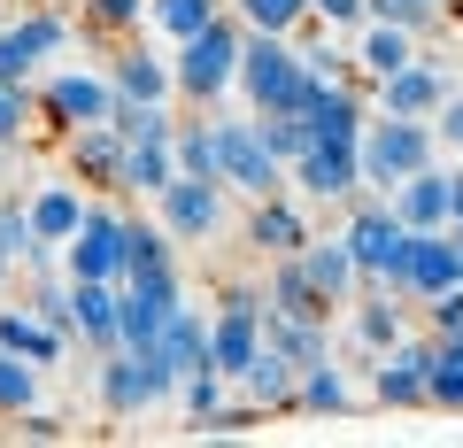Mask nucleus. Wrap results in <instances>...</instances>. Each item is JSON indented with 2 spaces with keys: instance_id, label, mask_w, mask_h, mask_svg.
Returning <instances> with one entry per match:
<instances>
[{
  "instance_id": "f257e3e1",
  "label": "nucleus",
  "mask_w": 463,
  "mask_h": 448,
  "mask_svg": "<svg viewBox=\"0 0 463 448\" xmlns=\"http://www.w3.org/2000/svg\"><path fill=\"white\" fill-rule=\"evenodd\" d=\"M309 93H317V70L301 62L294 39L248 32V47H240V100H248V117H309Z\"/></svg>"
},
{
  "instance_id": "f03ea898",
  "label": "nucleus",
  "mask_w": 463,
  "mask_h": 448,
  "mask_svg": "<svg viewBox=\"0 0 463 448\" xmlns=\"http://www.w3.org/2000/svg\"><path fill=\"white\" fill-rule=\"evenodd\" d=\"M240 47H248V24L232 16V0H224V16L201 24L194 39H178L170 47V70H178V100H194V109H216L224 93H240Z\"/></svg>"
},
{
  "instance_id": "7ed1b4c3",
  "label": "nucleus",
  "mask_w": 463,
  "mask_h": 448,
  "mask_svg": "<svg viewBox=\"0 0 463 448\" xmlns=\"http://www.w3.org/2000/svg\"><path fill=\"white\" fill-rule=\"evenodd\" d=\"M432 163H440L432 117H386V109H371V124H364V186L371 194H394L402 178H417Z\"/></svg>"
},
{
  "instance_id": "20e7f679",
  "label": "nucleus",
  "mask_w": 463,
  "mask_h": 448,
  "mask_svg": "<svg viewBox=\"0 0 463 448\" xmlns=\"http://www.w3.org/2000/svg\"><path fill=\"white\" fill-rule=\"evenodd\" d=\"M340 233H347V248H355V263H364L371 286H394V279H402L410 224H402V209H394L386 194H371V201L355 194V201H347V224H340Z\"/></svg>"
},
{
  "instance_id": "39448f33",
  "label": "nucleus",
  "mask_w": 463,
  "mask_h": 448,
  "mask_svg": "<svg viewBox=\"0 0 463 448\" xmlns=\"http://www.w3.org/2000/svg\"><path fill=\"white\" fill-rule=\"evenodd\" d=\"M216 148H224V186H232V194L270 201V194L294 186V170L270 155V139H263V124H255V117H216Z\"/></svg>"
},
{
  "instance_id": "423d86ee",
  "label": "nucleus",
  "mask_w": 463,
  "mask_h": 448,
  "mask_svg": "<svg viewBox=\"0 0 463 448\" xmlns=\"http://www.w3.org/2000/svg\"><path fill=\"white\" fill-rule=\"evenodd\" d=\"M116 78L100 70H39V124L47 132H78V124H109L116 117Z\"/></svg>"
},
{
  "instance_id": "0eeeda50",
  "label": "nucleus",
  "mask_w": 463,
  "mask_h": 448,
  "mask_svg": "<svg viewBox=\"0 0 463 448\" xmlns=\"http://www.w3.org/2000/svg\"><path fill=\"white\" fill-rule=\"evenodd\" d=\"M185 310V279L178 263H155V271H132L124 294H116V317H124V348H155L163 325Z\"/></svg>"
},
{
  "instance_id": "6e6552de",
  "label": "nucleus",
  "mask_w": 463,
  "mask_h": 448,
  "mask_svg": "<svg viewBox=\"0 0 463 448\" xmlns=\"http://www.w3.org/2000/svg\"><path fill=\"white\" fill-rule=\"evenodd\" d=\"M432 364H440V340L402 332L386 356H371V402L379 410H432Z\"/></svg>"
},
{
  "instance_id": "1a4fd4ad",
  "label": "nucleus",
  "mask_w": 463,
  "mask_h": 448,
  "mask_svg": "<svg viewBox=\"0 0 463 448\" xmlns=\"http://www.w3.org/2000/svg\"><path fill=\"white\" fill-rule=\"evenodd\" d=\"M124 224H132V216L116 209V201H85L78 240L62 248L70 279H109V286H124V279H132V248H124Z\"/></svg>"
},
{
  "instance_id": "9d476101",
  "label": "nucleus",
  "mask_w": 463,
  "mask_h": 448,
  "mask_svg": "<svg viewBox=\"0 0 463 448\" xmlns=\"http://www.w3.org/2000/svg\"><path fill=\"white\" fill-rule=\"evenodd\" d=\"M70 47V16L62 8H16V16L0 24V78L16 85H39V70Z\"/></svg>"
},
{
  "instance_id": "9b49d317",
  "label": "nucleus",
  "mask_w": 463,
  "mask_h": 448,
  "mask_svg": "<svg viewBox=\"0 0 463 448\" xmlns=\"http://www.w3.org/2000/svg\"><path fill=\"white\" fill-rule=\"evenodd\" d=\"M224 194L232 186H216V178H170L163 194H155V216H163V233L178 240V248H194V240H216L224 233Z\"/></svg>"
},
{
  "instance_id": "f8f14e48",
  "label": "nucleus",
  "mask_w": 463,
  "mask_h": 448,
  "mask_svg": "<svg viewBox=\"0 0 463 448\" xmlns=\"http://www.w3.org/2000/svg\"><path fill=\"white\" fill-rule=\"evenodd\" d=\"M301 201H355L364 194V139H309L294 155Z\"/></svg>"
},
{
  "instance_id": "ddd939ff",
  "label": "nucleus",
  "mask_w": 463,
  "mask_h": 448,
  "mask_svg": "<svg viewBox=\"0 0 463 448\" xmlns=\"http://www.w3.org/2000/svg\"><path fill=\"white\" fill-rule=\"evenodd\" d=\"M124 155H132V139L116 132V124H78V132H62V170L78 186H93V194H124Z\"/></svg>"
},
{
  "instance_id": "4468645a",
  "label": "nucleus",
  "mask_w": 463,
  "mask_h": 448,
  "mask_svg": "<svg viewBox=\"0 0 463 448\" xmlns=\"http://www.w3.org/2000/svg\"><path fill=\"white\" fill-rule=\"evenodd\" d=\"M448 93H456V78H448L432 54H417V62H402L394 78L371 85V109H386V117H440Z\"/></svg>"
},
{
  "instance_id": "2eb2a0df",
  "label": "nucleus",
  "mask_w": 463,
  "mask_h": 448,
  "mask_svg": "<svg viewBox=\"0 0 463 448\" xmlns=\"http://www.w3.org/2000/svg\"><path fill=\"white\" fill-rule=\"evenodd\" d=\"M440 286H463V248H456V233H410L402 279L386 286V294H402V301H425V294H440Z\"/></svg>"
},
{
  "instance_id": "dca6fc26",
  "label": "nucleus",
  "mask_w": 463,
  "mask_h": 448,
  "mask_svg": "<svg viewBox=\"0 0 463 448\" xmlns=\"http://www.w3.org/2000/svg\"><path fill=\"white\" fill-rule=\"evenodd\" d=\"M317 240V224H309V209H301V201H286V194H270V201H255L248 209V248L263 255H301Z\"/></svg>"
},
{
  "instance_id": "f3484780",
  "label": "nucleus",
  "mask_w": 463,
  "mask_h": 448,
  "mask_svg": "<svg viewBox=\"0 0 463 448\" xmlns=\"http://www.w3.org/2000/svg\"><path fill=\"white\" fill-rule=\"evenodd\" d=\"M402 209V224H410V233H448V216H456V170H417V178H402L394 194H386Z\"/></svg>"
},
{
  "instance_id": "a211bd4d",
  "label": "nucleus",
  "mask_w": 463,
  "mask_h": 448,
  "mask_svg": "<svg viewBox=\"0 0 463 448\" xmlns=\"http://www.w3.org/2000/svg\"><path fill=\"white\" fill-rule=\"evenodd\" d=\"M116 294H124V286H109V279H70V301H78V348H85V356L124 348V317H116Z\"/></svg>"
},
{
  "instance_id": "6ab92c4d",
  "label": "nucleus",
  "mask_w": 463,
  "mask_h": 448,
  "mask_svg": "<svg viewBox=\"0 0 463 448\" xmlns=\"http://www.w3.org/2000/svg\"><path fill=\"white\" fill-rule=\"evenodd\" d=\"M0 348H16V356H32V364H62L78 340H70L62 325H47V317L32 310V301H0Z\"/></svg>"
},
{
  "instance_id": "aec40b11",
  "label": "nucleus",
  "mask_w": 463,
  "mask_h": 448,
  "mask_svg": "<svg viewBox=\"0 0 463 448\" xmlns=\"http://www.w3.org/2000/svg\"><path fill=\"white\" fill-rule=\"evenodd\" d=\"M301 263H309V279L325 286L332 310H340V301H355V294L371 286V279H364V263H355V248H347V233H317L309 248H301Z\"/></svg>"
},
{
  "instance_id": "412c9836",
  "label": "nucleus",
  "mask_w": 463,
  "mask_h": 448,
  "mask_svg": "<svg viewBox=\"0 0 463 448\" xmlns=\"http://www.w3.org/2000/svg\"><path fill=\"white\" fill-rule=\"evenodd\" d=\"M109 78H116V93H124V100H170V93H178V70H170V54H147L139 39H124V47H116Z\"/></svg>"
},
{
  "instance_id": "4be33fe9",
  "label": "nucleus",
  "mask_w": 463,
  "mask_h": 448,
  "mask_svg": "<svg viewBox=\"0 0 463 448\" xmlns=\"http://www.w3.org/2000/svg\"><path fill=\"white\" fill-rule=\"evenodd\" d=\"M78 224H85L78 178H39V194H32V233L47 240V248H70V240H78Z\"/></svg>"
},
{
  "instance_id": "5701e85b",
  "label": "nucleus",
  "mask_w": 463,
  "mask_h": 448,
  "mask_svg": "<svg viewBox=\"0 0 463 448\" xmlns=\"http://www.w3.org/2000/svg\"><path fill=\"white\" fill-rule=\"evenodd\" d=\"M402 62H417V32H402V24L371 16V24H364V39H355V78L379 85V78H394Z\"/></svg>"
},
{
  "instance_id": "b1692460",
  "label": "nucleus",
  "mask_w": 463,
  "mask_h": 448,
  "mask_svg": "<svg viewBox=\"0 0 463 448\" xmlns=\"http://www.w3.org/2000/svg\"><path fill=\"white\" fill-rule=\"evenodd\" d=\"M270 310L279 317H325L332 325V301H325V286L309 279V263H301V255H270Z\"/></svg>"
},
{
  "instance_id": "393cba45",
  "label": "nucleus",
  "mask_w": 463,
  "mask_h": 448,
  "mask_svg": "<svg viewBox=\"0 0 463 448\" xmlns=\"http://www.w3.org/2000/svg\"><path fill=\"white\" fill-rule=\"evenodd\" d=\"M232 386H240L255 410H294V395H301V364H294V356H279V348L263 340V356L248 364V379H232Z\"/></svg>"
},
{
  "instance_id": "a878e982",
  "label": "nucleus",
  "mask_w": 463,
  "mask_h": 448,
  "mask_svg": "<svg viewBox=\"0 0 463 448\" xmlns=\"http://www.w3.org/2000/svg\"><path fill=\"white\" fill-rule=\"evenodd\" d=\"M294 410H309V417H347L355 410V379H347V364H301V395H294Z\"/></svg>"
},
{
  "instance_id": "bb28decb",
  "label": "nucleus",
  "mask_w": 463,
  "mask_h": 448,
  "mask_svg": "<svg viewBox=\"0 0 463 448\" xmlns=\"http://www.w3.org/2000/svg\"><path fill=\"white\" fill-rule=\"evenodd\" d=\"M263 340H270L279 356H294V364H325V356H332L325 317H279V310H270V317H263Z\"/></svg>"
},
{
  "instance_id": "cd10ccee",
  "label": "nucleus",
  "mask_w": 463,
  "mask_h": 448,
  "mask_svg": "<svg viewBox=\"0 0 463 448\" xmlns=\"http://www.w3.org/2000/svg\"><path fill=\"white\" fill-rule=\"evenodd\" d=\"M402 332H410V317H402V294H386V286H379L371 301L355 294V340H364V356H386Z\"/></svg>"
},
{
  "instance_id": "c85d7f7f",
  "label": "nucleus",
  "mask_w": 463,
  "mask_h": 448,
  "mask_svg": "<svg viewBox=\"0 0 463 448\" xmlns=\"http://www.w3.org/2000/svg\"><path fill=\"white\" fill-rule=\"evenodd\" d=\"M155 348H163L170 364H178V379H185V371H209V317H201L194 301H185V310L163 325V340H155Z\"/></svg>"
},
{
  "instance_id": "c756f323",
  "label": "nucleus",
  "mask_w": 463,
  "mask_h": 448,
  "mask_svg": "<svg viewBox=\"0 0 463 448\" xmlns=\"http://www.w3.org/2000/svg\"><path fill=\"white\" fill-rule=\"evenodd\" d=\"M170 148H178V170H185V178H216V186H224V148H216V117H185Z\"/></svg>"
},
{
  "instance_id": "7c9ffc66",
  "label": "nucleus",
  "mask_w": 463,
  "mask_h": 448,
  "mask_svg": "<svg viewBox=\"0 0 463 448\" xmlns=\"http://www.w3.org/2000/svg\"><path fill=\"white\" fill-rule=\"evenodd\" d=\"M170 178H178V148L170 139H147V148L124 155V194H163Z\"/></svg>"
},
{
  "instance_id": "2f4dec72",
  "label": "nucleus",
  "mask_w": 463,
  "mask_h": 448,
  "mask_svg": "<svg viewBox=\"0 0 463 448\" xmlns=\"http://www.w3.org/2000/svg\"><path fill=\"white\" fill-rule=\"evenodd\" d=\"M78 16H85V32H100V39H139L147 32V0H78Z\"/></svg>"
},
{
  "instance_id": "473e14b6",
  "label": "nucleus",
  "mask_w": 463,
  "mask_h": 448,
  "mask_svg": "<svg viewBox=\"0 0 463 448\" xmlns=\"http://www.w3.org/2000/svg\"><path fill=\"white\" fill-rule=\"evenodd\" d=\"M116 132L132 139V148H147V139H178V117H170V100H116Z\"/></svg>"
},
{
  "instance_id": "72a5a7b5",
  "label": "nucleus",
  "mask_w": 463,
  "mask_h": 448,
  "mask_svg": "<svg viewBox=\"0 0 463 448\" xmlns=\"http://www.w3.org/2000/svg\"><path fill=\"white\" fill-rule=\"evenodd\" d=\"M216 16H224V0H147V24L170 39V47H178V39H194L201 24H216Z\"/></svg>"
},
{
  "instance_id": "f704fd0d",
  "label": "nucleus",
  "mask_w": 463,
  "mask_h": 448,
  "mask_svg": "<svg viewBox=\"0 0 463 448\" xmlns=\"http://www.w3.org/2000/svg\"><path fill=\"white\" fill-rule=\"evenodd\" d=\"M232 16L248 24V32H279V39H294L301 24H309V0H232Z\"/></svg>"
},
{
  "instance_id": "c9c22d12",
  "label": "nucleus",
  "mask_w": 463,
  "mask_h": 448,
  "mask_svg": "<svg viewBox=\"0 0 463 448\" xmlns=\"http://www.w3.org/2000/svg\"><path fill=\"white\" fill-rule=\"evenodd\" d=\"M39 402V364L16 348H0V417H24Z\"/></svg>"
},
{
  "instance_id": "e433bc0d",
  "label": "nucleus",
  "mask_w": 463,
  "mask_h": 448,
  "mask_svg": "<svg viewBox=\"0 0 463 448\" xmlns=\"http://www.w3.org/2000/svg\"><path fill=\"white\" fill-rule=\"evenodd\" d=\"M248 425H263V410H255L248 395H240V402H216L209 417H185V433H201V441H240Z\"/></svg>"
},
{
  "instance_id": "4c0bfd02",
  "label": "nucleus",
  "mask_w": 463,
  "mask_h": 448,
  "mask_svg": "<svg viewBox=\"0 0 463 448\" xmlns=\"http://www.w3.org/2000/svg\"><path fill=\"white\" fill-rule=\"evenodd\" d=\"M124 248H132V271H155V263H170L178 240L163 233V216H132V224H124Z\"/></svg>"
},
{
  "instance_id": "58836bf2",
  "label": "nucleus",
  "mask_w": 463,
  "mask_h": 448,
  "mask_svg": "<svg viewBox=\"0 0 463 448\" xmlns=\"http://www.w3.org/2000/svg\"><path fill=\"white\" fill-rule=\"evenodd\" d=\"M32 201H16V194H0V255H8V263H24V255H32Z\"/></svg>"
},
{
  "instance_id": "ea45409f",
  "label": "nucleus",
  "mask_w": 463,
  "mask_h": 448,
  "mask_svg": "<svg viewBox=\"0 0 463 448\" xmlns=\"http://www.w3.org/2000/svg\"><path fill=\"white\" fill-rule=\"evenodd\" d=\"M371 16H386V24H402V32H417V39H425L432 24L448 16V0H371Z\"/></svg>"
},
{
  "instance_id": "a19ab883",
  "label": "nucleus",
  "mask_w": 463,
  "mask_h": 448,
  "mask_svg": "<svg viewBox=\"0 0 463 448\" xmlns=\"http://www.w3.org/2000/svg\"><path fill=\"white\" fill-rule=\"evenodd\" d=\"M255 124H263L270 155H279L286 170H294V155H301V148H309V139H317V132H309V117H255Z\"/></svg>"
},
{
  "instance_id": "79ce46f5",
  "label": "nucleus",
  "mask_w": 463,
  "mask_h": 448,
  "mask_svg": "<svg viewBox=\"0 0 463 448\" xmlns=\"http://www.w3.org/2000/svg\"><path fill=\"white\" fill-rule=\"evenodd\" d=\"M178 402H185V417H209L216 410V402H224V371H185V379H178Z\"/></svg>"
},
{
  "instance_id": "37998d69",
  "label": "nucleus",
  "mask_w": 463,
  "mask_h": 448,
  "mask_svg": "<svg viewBox=\"0 0 463 448\" xmlns=\"http://www.w3.org/2000/svg\"><path fill=\"white\" fill-rule=\"evenodd\" d=\"M425 332H432V340L463 332V286H440V294H425Z\"/></svg>"
},
{
  "instance_id": "c03bdc74",
  "label": "nucleus",
  "mask_w": 463,
  "mask_h": 448,
  "mask_svg": "<svg viewBox=\"0 0 463 448\" xmlns=\"http://www.w3.org/2000/svg\"><path fill=\"white\" fill-rule=\"evenodd\" d=\"M301 62H309V70H317L325 85L355 78V47H325V39H317V47H301Z\"/></svg>"
},
{
  "instance_id": "a18cd8bd",
  "label": "nucleus",
  "mask_w": 463,
  "mask_h": 448,
  "mask_svg": "<svg viewBox=\"0 0 463 448\" xmlns=\"http://www.w3.org/2000/svg\"><path fill=\"white\" fill-rule=\"evenodd\" d=\"M317 24H340V32H364L371 24V0H309Z\"/></svg>"
},
{
  "instance_id": "49530a36",
  "label": "nucleus",
  "mask_w": 463,
  "mask_h": 448,
  "mask_svg": "<svg viewBox=\"0 0 463 448\" xmlns=\"http://www.w3.org/2000/svg\"><path fill=\"white\" fill-rule=\"evenodd\" d=\"M8 425H16V441H62V417H54V410H39V402H32V410H24V417H8Z\"/></svg>"
},
{
  "instance_id": "de8ad7c7",
  "label": "nucleus",
  "mask_w": 463,
  "mask_h": 448,
  "mask_svg": "<svg viewBox=\"0 0 463 448\" xmlns=\"http://www.w3.org/2000/svg\"><path fill=\"white\" fill-rule=\"evenodd\" d=\"M432 410H463V364H432Z\"/></svg>"
},
{
  "instance_id": "09e8293b",
  "label": "nucleus",
  "mask_w": 463,
  "mask_h": 448,
  "mask_svg": "<svg viewBox=\"0 0 463 448\" xmlns=\"http://www.w3.org/2000/svg\"><path fill=\"white\" fill-rule=\"evenodd\" d=\"M432 132H440V148H448V155H463V85H456V93L440 100V117H432Z\"/></svg>"
},
{
  "instance_id": "8fccbe9b",
  "label": "nucleus",
  "mask_w": 463,
  "mask_h": 448,
  "mask_svg": "<svg viewBox=\"0 0 463 448\" xmlns=\"http://www.w3.org/2000/svg\"><path fill=\"white\" fill-rule=\"evenodd\" d=\"M8 286H16V263H8V255H0V301H8Z\"/></svg>"
},
{
  "instance_id": "3c124183",
  "label": "nucleus",
  "mask_w": 463,
  "mask_h": 448,
  "mask_svg": "<svg viewBox=\"0 0 463 448\" xmlns=\"http://www.w3.org/2000/svg\"><path fill=\"white\" fill-rule=\"evenodd\" d=\"M448 224H463V170H456V216H448Z\"/></svg>"
},
{
  "instance_id": "603ef678",
  "label": "nucleus",
  "mask_w": 463,
  "mask_h": 448,
  "mask_svg": "<svg viewBox=\"0 0 463 448\" xmlns=\"http://www.w3.org/2000/svg\"><path fill=\"white\" fill-rule=\"evenodd\" d=\"M24 8H54V0H24Z\"/></svg>"
},
{
  "instance_id": "864d4df0",
  "label": "nucleus",
  "mask_w": 463,
  "mask_h": 448,
  "mask_svg": "<svg viewBox=\"0 0 463 448\" xmlns=\"http://www.w3.org/2000/svg\"><path fill=\"white\" fill-rule=\"evenodd\" d=\"M448 233H456V248H463V224H448Z\"/></svg>"
}]
</instances>
